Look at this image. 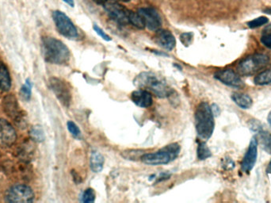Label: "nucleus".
<instances>
[{
  "label": "nucleus",
  "mask_w": 271,
  "mask_h": 203,
  "mask_svg": "<svg viewBox=\"0 0 271 203\" xmlns=\"http://www.w3.org/2000/svg\"><path fill=\"white\" fill-rule=\"evenodd\" d=\"M138 13L145 20V27L152 31H157L162 26V19L160 14L153 8H143L138 10Z\"/></svg>",
  "instance_id": "nucleus-12"
},
{
  "label": "nucleus",
  "mask_w": 271,
  "mask_h": 203,
  "mask_svg": "<svg viewBox=\"0 0 271 203\" xmlns=\"http://www.w3.org/2000/svg\"><path fill=\"white\" fill-rule=\"evenodd\" d=\"M195 125L200 139L207 141L212 137L215 122L212 108L209 103L203 102L197 106L195 112Z\"/></svg>",
  "instance_id": "nucleus-2"
},
{
  "label": "nucleus",
  "mask_w": 271,
  "mask_h": 203,
  "mask_svg": "<svg viewBox=\"0 0 271 203\" xmlns=\"http://www.w3.org/2000/svg\"><path fill=\"white\" fill-rule=\"evenodd\" d=\"M30 138L33 142H42L45 141V132L41 125H34L30 129Z\"/></svg>",
  "instance_id": "nucleus-23"
},
{
  "label": "nucleus",
  "mask_w": 271,
  "mask_h": 203,
  "mask_svg": "<svg viewBox=\"0 0 271 203\" xmlns=\"http://www.w3.org/2000/svg\"><path fill=\"white\" fill-rule=\"evenodd\" d=\"M33 84L30 80H26L24 85L21 88V95L25 100H30L31 98Z\"/></svg>",
  "instance_id": "nucleus-26"
},
{
  "label": "nucleus",
  "mask_w": 271,
  "mask_h": 203,
  "mask_svg": "<svg viewBox=\"0 0 271 203\" xmlns=\"http://www.w3.org/2000/svg\"><path fill=\"white\" fill-rule=\"evenodd\" d=\"M263 34H271V24H269V26H266V27L264 29Z\"/></svg>",
  "instance_id": "nucleus-33"
},
{
  "label": "nucleus",
  "mask_w": 271,
  "mask_h": 203,
  "mask_svg": "<svg viewBox=\"0 0 271 203\" xmlns=\"http://www.w3.org/2000/svg\"><path fill=\"white\" fill-rule=\"evenodd\" d=\"M49 88L52 90L54 95H56L58 100L66 107L71 104L72 93L69 84L62 79L52 77L49 79Z\"/></svg>",
  "instance_id": "nucleus-9"
},
{
  "label": "nucleus",
  "mask_w": 271,
  "mask_h": 203,
  "mask_svg": "<svg viewBox=\"0 0 271 203\" xmlns=\"http://www.w3.org/2000/svg\"><path fill=\"white\" fill-rule=\"evenodd\" d=\"M232 99L234 101V103L242 109H249L253 104L252 99L247 94H232Z\"/></svg>",
  "instance_id": "nucleus-19"
},
{
  "label": "nucleus",
  "mask_w": 271,
  "mask_h": 203,
  "mask_svg": "<svg viewBox=\"0 0 271 203\" xmlns=\"http://www.w3.org/2000/svg\"><path fill=\"white\" fill-rule=\"evenodd\" d=\"M269 62V57L266 55L255 53L242 60L238 64L237 71L242 76L250 77L265 69Z\"/></svg>",
  "instance_id": "nucleus-5"
},
{
  "label": "nucleus",
  "mask_w": 271,
  "mask_h": 203,
  "mask_svg": "<svg viewBox=\"0 0 271 203\" xmlns=\"http://www.w3.org/2000/svg\"><path fill=\"white\" fill-rule=\"evenodd\" d=\"M268 22H269V20H268L267 18L262 16V17L257 18V19H254V20L250 21V22L247 23V26H248L249 28L255 29L258 28L259 26L266 24V23H268Z\"/></svg>",
  "instance_id": "nucleus-27"
},
{
  "label": "nucleus",
  "mask_w": 271,
  "mask_h": 203,
  "mask_svg": "<svg viewBox=\"0 0 271 203\" xmlns=\"http://www.w3.org/2000/svg\"><path fill=\"white\" fill-rule=\"evenodd\" d=\"M135 84L141 88L149 90L160 98H166L171 94V90L165 81L156 77L154 73H142L135 80Z\"/></svg>",
  "instance_id": "nucleus-3"
},
{
  "label": "nucleus",
  "mask_w": 271,
  "mask_h": 203,
  "mask_svg": "<svg viewBox=\"0 0 271 203\" xmlns=\"http://www.w3.org/2000/svg\"><path fill=\"white\" fill-rule=\"evenodd\" d=\"M257 156H258V142L256 138L254 137L250 142L248 149L242 162L241 168L243 172L248 173L251 172L256 162Z\"/></svg>",
  "instance_id": "nucleus-14"
},
{
  "label": "nucleus",
  "mask_w": 271,
  "mask_h": 203,
  "mask_svg": "<svg viewBox=\"0 0 271 203\" xmlns=\"http://www.w3.org/2000/svg\"><path fill=\"white\" fill-rule=\"evenodd\" d=\"M103 7L109 16L115 23H118L121 26H124L129 23L128 16H129L130 11L124 8L121 4L109 0L103 5Z\"/></svg>",
  "instance_id": "nucleus-10"
},
{
  "label": "nucleus",
  "mask_w": 271,
  "mask_h": 203,
  "mask_svg": "<svg viewBox=\"0 0 271 203\" xmlns=\"http://www.w3.org/2000/svg\"><path fill=\"white\" fill-rule=\"evenodd\" d=\"M155 41L162 48L169 51L172 50L176 45L175 36L165 30H157L155 35Z\"/></svg>",
  "instance_id": "nucleus-15"
},
{
  "label": "nucleus",
  "mask_w": 271,
  "mask_h": 203,
  "mask_svg": "<svg viewBox=\"0 0 271 203\" xmlns=\"http://www.w3.org/2000/svg\"><path fill=\"white\" fill-rule=\"evenodd\" d=\"M214 77L227 86L234 88H242L244 86L240 76L232 69L220 70L214 74Z\"/></svg>",
  "instance_id": "nucleus-13"
},
{
  "label": "nucleus",
  "mask_w": 271,
  "mask_h": 203,
  "mask_svg": "<svg viewBox=\"0 0 271 203\" xmlns=\"http://www.w3.org/2000/svg\"><path fill=\"white\" fill-rule=\"evenodd\" d=\"M52 19L56 24L59 34L69 39H74L78 37V31L71 19L63 12L55 11L52 12Z\"/></svg>",
  "instance_id": "nucleus-8"
},
{
  "label": "nucleus",
  "mask_w": 271,
  "mask_h": 203,
  "mask_svg": "<svg viewBox=\"0 0 271 203\" xmlns=\"http://www.w3.org/2000/svg\"><path fill=\"white\" fill-rule=\"evenodd\" d=\"M95 200V193L93 189H87L82 196L83 202H94Z\"/></svg>",
  "instance_id": "nucleus-29"
},
{
  "label": "nucleus",
  "mask_w": 271,
  "mask_h": 203,
  "mask_svg": "<svg viewBox=\"0 0 271 203\" xmlns=\"http://www.w3.org/2000/svg\"><path fill=\"white\" fill-rule=\"evenodd\" d=\"M63 2L66 3V4H69V6L72 7V8H74V0H63Z\"/></svg>",
  "instance_id": "nucleus-34"
},
{
  "label": "nucleus",
  "mask_w": 271,
  "mask_h": 203,
  "mask_svg": "<svg viewBox=\"0 0 271 203\" xmlns=\"http://www.w3.org/2000/svg\"><path fill=\"white\" fill-rule=\"evenodd\" d=\"M265 13L271 14V8H269V9L265 10Z\"/></svg>",
  "instance_id": "nucleus-38"
},
{
  "label": "nucleus",
  "mask_w": 271,
  "mask_h": 203,
  "mask_svg": "<svg viewBox=\"0 0 271 203\" xmlns=\"http://www.w3.org/2000/svg\"><path fill=\"white\" fill-rule=\"evenodd\" d=\"M193 34L192 33H184L180 36V40L184 46H189L193 41Z\"/></svg>",
  "instance_id": "nucleus-30"
},
{
  "label": "nucleus",
  "mask_w": 271,
  "mask_h": 203,
  "mask_svg": "<svg viewBox=\"0 0 271 203\" xmlns=\"http://www.w3.org/2000/svg\"><path fill=\"white\" fill-rule=\"evenodd\" d=\"M3 108L7 115L21 129H26L28 119L26 112L21 110L19 102L14 95H8L3 100Z\"/></svg>",
  "instance_id": "nucleus-6"
},
{
  "label": "nucleus",
  "mask_w": 271,
  "mask_h": 203,
  "mask_svg": "<svg viewBox=\"0 0 271 203\" xmlns=\"http://www.w3.org/2000/svg\"><path fill=\"white\" fill-rule=\"evenodd\" d=\"M180 146L177 143L171 144L159 151L153 153H146L142 157V161L145 164L157 166L171 163L175 160L180 153Z\"/></svg>",
  "instance_id": "nucleus-4"
},
{
  "label": "nucleus",
  "mask_w": 271,
  "mask_h": 203,
  "mask_svg": "<svg viewBox=\"0 0 271 203\" xmlns=\"http://www.w3.org/2000/svg\"><path fill=\"white\" fill-rule=\"evenodd\" d=\"M258 144L266 153L271 154V134L269 132L261 131L255 136Z\"/></svg>",
  "instance_id": "nucleus-21"
},
{
  "label": "nucleus",
  "mask_w": 271,
  "mask_h": 203,
  "mask_svg": "<svg viewBox=\"0 0 271 203\" xmlns=\"http://www.w3.org/2000/svg\"><path fill=\"white\" fill-rule=\"evenodd\" d=\"M8 202L29 203L34 201V193L31 187L25 184H15L8 189L5 194Z\"/></svg>",
  "instance_id": "nucleus-7"
},
{
  "label": "nucleus",
  "mask_w": 271,
  "mask_h": 203,
  "mask_svg": "<svg viewBox=\"0 0 271 203\" xmlns=\"http://www.w3.org/2000/svg\"><path fill=\"white\" fill-rule=\"evenodd\" d=\"M12 87V78L8 67L0 61V90L8 92Z\"/></svg>",
  "instance_id": "nucleus-18"
},
{
  "label": "nucleus",
  "mask_w": 271,
  "mask_h": 203,
  "mask_svg": "<svg viewBox=\"0 0 271 203\" xmlns=\"http://www.w3.org/2000/svg\"><path fill=\"white\" fill-rule=\"evenodd\" d=\"M212 156V153L209 149L207 144L205 142H200L199 143L198 147H197V157L198 160H204L210 158Z\"/></svg>",
  "instance_id": "nucleus-25"
},
{
  "label": "nucleus",
  "mask_w": 271,
  "mask_h": 203,
  "mask_svg": "<svg viewBox=\"0 0 271 203\" xmlns=\"http://www.w3.org/2000/svg\"><path fill=\"white\" fill-rule=\"evenodd\" d=\"M131 99L134 104L142 108L150 107L153 103V96L146 90H137L132 92L131 95Z\"/></svg>",
  "instance_id": "nucleus-16"
},
{
  "label": "nucleus",
  "mask_w": 271,
  "mask_h": 203,
  "mask_svg": "<svg viewBox=\"0 0 271 203\" xmlns=\"http://www.w3.org/2000/svg\"><path fill=\"white\" fill-rule=\"evenodd\" d=\"M34 146L32 142L26 141V142L22 144L19 148H18L17 157L23 162H30L32 158L34 157Z\"/></svg>",
  "instance_id": "nucleus-17"
},
{
  "label": "nucleus",
  "mask_w": 271,
  "mask_h": 203,
  "mask_svg": "<svg viewBox=\"0 0 271 203\" xmlns=\"http://www.w3.org/2000/svg\"><path fill=\"white\" fill-rule=\"evenodd\" d=\"M121 1H122V2L124 3H128L129 2L130 0H121Z\"/></svg>",
  "instance_id": "nucleus-39"
},
{
  "label": "nucleus",
  "mask_w": 271,
  "mask_h": 203,
  "mask_svg": "<svg viewBox=\"0 0 271 203\" xmlns=\"http://www.w3.org/2000/svg\"><path fill=\"white\" fill-rule=\"evenodd\" d=\"M254 82L259 86L271 85V70H265L258 73L254 78Z\"/></svg>",
  "instance_id": "nucleus-22"
},
{
  "label": "nucleus",
  "mask_w": 271,
  "mask_h": 203,
  "mask_svg": "<svg viewBox=\"0 0 271 203\" xmlns=\"http://www.w3.org/2000/svg\"><path fill=\"white\" fill-rule=\"evenodd\" d=\"M104 157L99 152L94 151L91 153V160H90V165L91 169L94 172H100L103 168L104 165Z\"/></svg>",
  "instance_id": "nucleus-20"
},
{
  "label": "nucleus",
  "mask_w": 271,
  "mask_h": 203,
  "mask_svg": "<svg viewBox=\"0 0 271 203\" xmlns=\"http://www.w3.org/2000/svg\"><path fill=\"white\" fill-rule=\"evenodd\" d=\"M16 140L17 133L15 128L6 120L0 118V147H11Z\"/></svg>",
  "instance_id": "nucleus-11"
},
{
  "label": "nucleus",
  "mask_w": 271,
  "mask_h": 203,
  "mask_svg": "<svg viewBox=\"0 0 271 203\" xmlns=\"http://www.w3.org/2000/svg\"><path fill=\"white\" fill-rule=\"evenodd\" d=\"M268 123H269V126L271 127V112L269 113V115L267 117Z\"/></svg>",
  "instance_id": "nucleus-37"
},
{
  "label": "nucleus",
  "mask_w": 271,
  "mask_h": 203,
  "mask_svg": "<svg viewBox=\"0 0 271 203\" xmlns=\"http://www.w3.org/2000/svg\"><path fill=\"white\" fill-rule=\"evenodd\" d=\"M67 126L69 132H71L73 136L77 138H81V131H80V128L77 126V124L73 121H67Z\"/></svg>",
  "instance_id": "nucleus-28"
},
{
  "label": "nucleus",
  "mask_w": 271,
  "mask_h": 203,
  "mask_svg": "<svg viewBox=\"0 0 271 203\" xmlns=\"http://www.w3.org/2000/svg\"><path fill=\"white\" fill-rule=\"evenodd\" d=\"M266 172L271 175V161L269 162V165H268L267 169H266Z\"/></svg>",
  "instance_id": "nucleus-36"
},
{
  "label": "nucleus",
  "mask_w": 271,
  "mask_h": 203,
  "mask_svg": "<svg viewBox=\"0 0 271 203\" xmlns=\"http://www.w3.org/2000/svg\"><path fill=\"white\" fill-rule=\"evenodd\" d=\"M94 2L96 3L99 5H104L109 0H93Z\"/></svg>",
  "instance_id": "nucleus-35"
},
{
  "label": "nucleus",
  "mask_w": 271,
  "mask_h": 203,
  "mask_svg": "<svg viewBox=\"0 0 271 203\" xmlns=\"http://www.w3.org/2000/svg\"><path fill=\"white\" fill-rule=\"evenodd\" d=\"M128 20H129V23L133 25L137 28L141 29V30L145 28V20H144L142 15H140L138 12L136 13V12H132L130 11Z\"/></svg>",
  "instance_id": "nucleus-24"
},
{
  "label": "nucleus",
  "mask_w": 271,
  "mask_h": 203,
  "mask_svg": "<svg viewBox=\"0 0 271 203\" xmlns=\"http://www.w3.org/2000/svg\"><path fill=\"white\" fill-rule=\"evenodd\" d=\"M261 41L265 47L271 49V34H264L261 38Z\"/></svg>",
  "instance_id": "nucleus-32"
},
{
  "label": "nucleus",
  "mask_w": 271,
  "mask_h": 203,
  "mask_svg": "<svg viewBox=\"0 0 271 203\" xmlns=\"http://www.w3.org/2000/svg\"><path fill=\"white\" fill-rule=\"evenodd\" d=\"M43 56L47 62L53 64H66L70 60V51L64 43L55 37L42 39Z\"/></svg>",
  "instance_id": "nucleus-1"
},
{
  "label": "nucleus",
  "mask_w": 271,
  "mask_h": 203,
  "mask_svg": "<svg viewBox=\"0 0 271 203\" xmlns=\"http://www.w3.org/2000/svg\"><path fill=\"white\" fill-rule=\"evenodd\" d=\"M94 30L96 32V34H98V35H99L102 37V39L105 40V41H111V38H110V36L106 34V33L99 27V26H97V25H94Z\"/></svg>",
  "instance_id": "nucleus-31"
}]
</instances>
